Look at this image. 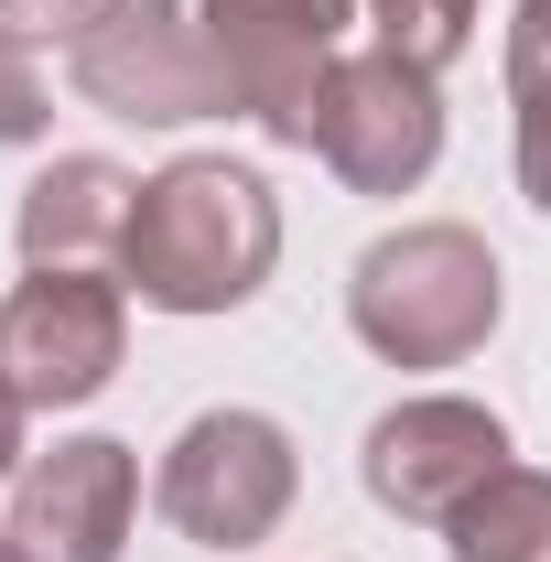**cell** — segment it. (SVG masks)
<instances>
[{
  "mask_svg": "<svg viewBox=\"0 0 551 562\" xmlns=\"http://www.w3.org/2000/svg\"><path fill=\"white\" fill-rule=\"evenodd\" d=\"M271 260H281V195L227 151L162 162L120 238V281L151 314H238L271 281Z\"/></svg>",
  "mask_w": 551,
  "mask_h": 562,
  "instance_id": "6da1fadb",
  "label": "cell"
},
{
  "mask_svg": "<svg viewBox=\"0 0 551 562\" xmlns=\"http://www.w3.org/2000/svg\"><path fill=\"white\" fill-rule=\"evenodd\" d=\"M508 314V281H497V249L454 216H421V227H390L357 249L346 271V325L357 347L390 357V368H465V357L497 336Z\"/></svg>",
  "mask_w": 551,
  "mask_h": 562,
  "instance_id": "7a4b0ae2",
  "label": "cell"
},
{
  "mask_svg": "<svg viewBox=\"0 0 551 562\" xmlns=\"http://www.w3.org/2000/svg\"><path fill=\"white\" fill-rule=\"evenodd\" d=\"M292 497H303V454H292V432H281L271 412H249V401L195 412L162 443V465H151L162 530L195 541V552H249V541H271L281 519H292Z\"/></svg>",
  "mask_w": 551,
  "mask_h": 562,
  "instance_id": "3957f363",
  "label": "cell"
},
{
  "mask_svg": "<svg viewBox=\"0 0 551 562\" xmlns=\"http://www.w3.org/2000/svg\"><path fill=\"white\" fill-rule=\"evenodd\" d=\"M206 11V44L227 66V98L238 120L281 151H314V120H325V76L346 66V0H195Z\"/></svg>",
  "mask_w": 551,
  "mask_h": 562,
  "instance_id": "277c9868",
  "label": "cell"
},
{
  "mask_svg": "<svg viewBox=\"0 0 551 562\" xmlns=\"http://www.w3.org/2000/svg\"><path fill=\"white\" fill-rule=\"evenodd\" d=\"M131 357V281L98 271H22L0 303V368L22 390V412H76L120 379Z\"/></svg>",
  "mask_w": 551,
  "mask_h": 562,
  "instance_id": "5b68a950",
  "label": "cell"
},
{
  "mask_svg": "<svg viewBox=\"0 0 551 562\" xmlns=\"http://www.w3.org/2000/svg\"><path fill=\"white\" fill-rule=\"evenodd\" d=\"M519 454H508V422L465 401V390H421V401H390V412L368 422V443H357V476L368 497L390 508V519H412V530H443L486 476H508Z\"/></svg>",
  "mask_w": 551,
  "mask_h": 562,
  "instance_id": "8992f818",
  "label": "cell"
},
{
  "mask_svg": "<svg viewBox=\"0 0 551 562\" xmlns=\"http://www.w3.org/2000/svg\"><path fill=\"white\" fill-rule=\"evenodd\" d=\"M314 151L346 195H412L421 173L443 162V87L432 66L368 44L325 76V120H314Z\"/></svg>",
  "mask_w": 551,
  "mask_h": 562,
  "instance_id": "52a82bcc",
  "label": "cell"
},
{
  "mask_svg": "<svg viewBox=\"0 0 551 562\" xmlns=\"http://www.w3.org/2000/svg\"><path fill=\"white\" fill-rule=\"evenodd\" d=\"M76 98L131 120V131H184V120H227V66L206 44V11L184 0H131L87 55H76Z\"/></svg>",
  "mask_w": 551,
  "mask_h": 562,
  "instance_id": "ba28073f",
  "label": "cell"
},
{
  "mask_svg": "<svg viewBox=\"0 0 551 562\" xmlns=\"http://www.w3.org/2000/svg\"><path fill=\"white\" fill-rule=\"evenodd\" d=\"M140 519V454L120 432H66L22 454L11 476V541L22 562H120Z\"/></svg>",
  "mask_w": 551,
  "mask_h": 562,
  "instance_id": "9c48e42d",
  "label": "cell"
},
{
  "mask_svg": "<svg viewBox=\"0 0 551 562\" xmlns=\"http://www.w3.org/2000/svg\"><path fill=\"white\" fill-rule=\"evenodd\" d=\"M131 206H140V184L109 151H55V162L22 184V206H11L22 271H98V260H120Z\"/></svg>",
  "mask_w": 551,
  "mask_h": 562,
  "instance_id": "30bf717a",
  "label": "cell"
},
{
  "mask_svg": "<svg viewBox=\"0 0 551 562\" xmlns=\"http://www.w3.org/2000/svg\"><path fill=\"white\" fill-rule=\"evenodd\" d=\"M443 541H454V562H551V476L541 465L486 476V487L443 519Z\"/></svg>",
  "mask_w": 551,
  "mask_h": 562,
  "instance_id": "8fae6325",
  "label": "cell"
},
{
  "mask_svg": "<svg viewBox=\"0 0 551 562\" xmlns=\"http://www.w3.org/2000/svg\"><path fill=\"white\" fill-rule=\"evenodd\" d=\"M368 22H379L390 55H412V66H432V76L476 44V0H368Z\"/></svg>",
  "mask_w": 551,
  "mask_h": 562,
  "instance_id": "7c38bea8",
  "label": "cell"
},
{
  "mask_svg": "<svg viewBox=\"0 0 551 562\" xmlns=\"http://www.w3.org/2000/svg\"><path fill=\"white\" fill-rule=\"evenodd\" d=\"M120 11H131V0H0V33H11V44H33V55H44V44L87 55Z\"/></svg>",
  "mask_w": 551,
  "mask_h": 562,
  "instance_id": "4fadbf2b",
  "label": "cell"
},
{
  "mask_svg": "<svg viewBox=\"0 0 551 562\" xmlns=\"http://www.w3.org/2000/svg\"><path fill=\"white\" fill-rule=\"evenodd\" d=\"M44 131H55V87L33 66V44L0 33V151H22V140H44Z\"/></svg>",
  "mask_w": 551,
  "mask_h": 562,
  "instance_id": "5bb4252c",
  "label": "cell"
},
{
  "mask_svg": "<svg viewBox=\"0 0 551 562\" xmlns=\"http://www.w3.org/2000/svg\"><path fill=\"white\" fill-rule=\"evenodd\" d=\"M508 109H519V195L551 216V76L508 87Z\"/></svg>",
  "mask_w": 551,
  "mask_h": 562,
  "instance_id": "9a60e30c",
  "label": "cell"
},
{
  "mask_svg": "<svg viewBox=\"0 0 551 562\" xmlns=\"http://www.w3.org/2000/svg\"><path fill=\"white\" fill-rule=\"evenodd\" d=\"M551 76V0H508V87Z\"/></svg>",
  "mask_w": 551,
  "mask_h": 562,
  "instance_id": "2e32d148",
  "label": "cell"
},
{
  "mask_svg": "<svg viewBox=\"0 0 551 562\" xmlns=\"http://www.w3.org/2000/svg\"><path fill=\"white\" fill-rule=\"evenodd\" d=\"M22 390H11V368H0V476H22Z\"/></svg>",
  "mask_w": 551,
  "mask_h": 562,
  "instance_id": "e0dca14e",
  "label": "cell"
},
{
  "mask_svg": "<svg viewBox=\"0 0 551 562\" xmlns=\"http://www.w3.org/2000/svg\"><path fill=\"white\" fill-rule=\"evenodd\" d=\"M0 562H22V541H11V530H0Z\"/></svg>",
  "mask_w": 551,
  "mask_h": 562,
  "instance_id": "ac0fdd59",
  "label": "cell"
}]
</instances>
